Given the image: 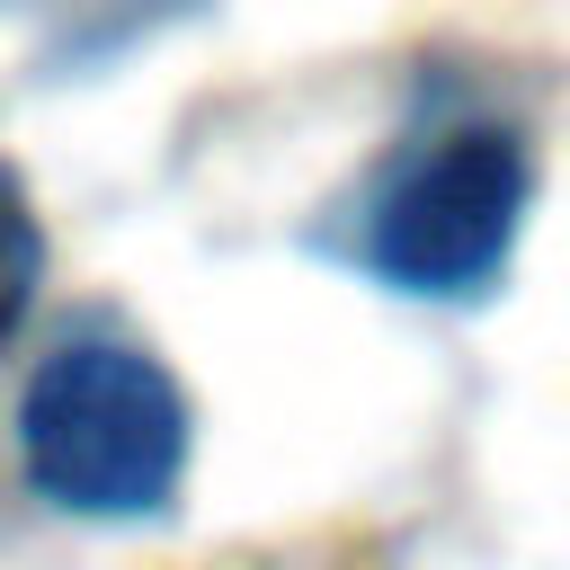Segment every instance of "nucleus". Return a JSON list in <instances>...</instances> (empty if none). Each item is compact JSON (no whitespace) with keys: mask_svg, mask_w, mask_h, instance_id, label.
I'll return each mask as SVG.
<instances>
[{"mask_svg":"<svg viewBox=\"0 0 570 570\" xmlns=\"http://www.w3.org/2000/svg\"><path fill=\"white\" fill-rule=\"evenodd\" d=\"M525 196H534V160H525L517 125H445L428 151H410L374 187L356 258H365V276H383L392 294H419V303L490 294L517 249Z\"/></svg>","mask_w":570,"mask_h":570,"instance_id":"2","label":"nucleus"},{"mask_svg":"<svg viewBox=\"0 0 570 570\" xmlns=\"http://www.w3.org/2000/svg\"><path fill=\"white\" fill-rule=\"evenodd\" d=\"M36 276H45V223L18 187V169H0V347L18 338V321L36 303Z\"/></svg>","mask_w":570,"mask_h":570,"instance_id":"3","label":"nucleus"},{"mask_svg":"<svg viewBox=\"0 0 570 570\" xmlns=\"http://www.w3.org/2000/svg\"><path fill=\"white\" fill-rule=\"evenodd\" d=\"M187 392L125 338H62L18 392V463L62 517H160L187 481Z\"/></svg>","mask_w":570,"mask_h":570,"instance_id":"1","label":"nucleus"}]
</instances>
